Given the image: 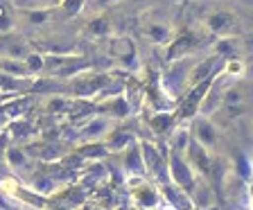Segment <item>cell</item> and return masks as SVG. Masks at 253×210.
<instances>
[{"mask_svg":"<svg viewBox=\"0 0 253 210\" xmlns=\"http://www.w3.org/2000/svg\"><path fill=\"white\" fill-rule=\"evenodd\" d=\"M140 30H142V37L156 47H168L169 43L176 39V27H174V23L158 14L145 16L140 23Z\"/></svg>","mask_w":253,"mask_h":210,"instance_id":"cell-1","label":"cell"},{"mask_svg":"<svg viewBox=\"0 0 253 210\" xmlns=\"http://www.w3.org/2000/svg\"><path fill=\"white\" fill-rule=\"evenodd\" d=\"M190 133L195 138V142L199 147H204L208 154H215L219 149V142H221V136H219V126L215 125L212 116H204V113H197L190 122Z\"/></svg>","mask_w":253,"mask_h":210,"instance_id":"cell-2","label":"cell"},{"mask_svg":"<svg viewBox=\"0 0 253 210\" xmlns=\"http://www.w3.org/2000/svg\"><path fill=\"white\" fill-rule=\"evenodd\" d=\"M111 59L116 61V66L120 70H129V73L140 70L138 50H136L131 39H126V37H118L111 41Z\"/></svg>","mask_w":253,"mask_h":210,"instance_id":"cell-3","label":"cell"},{"mask_svg":"<svg viewBox=\"0 0 253 210\" xmlns=\"http://www.w3.org/2000/svg\"><path fill=\"white\" fill-rule=\"evenodd\" d=\"M142 152V163H145V174L149 181H165L168 179V156L161 154V149H156V145L152 142H140Z\"/></svg>","mask_w":253,"mask_h":210,"instance_id":"cell-4","label":"cell"},{"mask_svg":"<svg viewBox=\"0 0 253 210\" xmlns=\"http://www.w3.org/2000/svg\"><path fill=\"white\" fill-rule=\"evenodd\" d=\"M195 169L188 163L185 154H174L168 152V179L174 181L181 188H192V181H195Z\"/></svg>","mask_w":253,"mask_h":210,"instance_id":"cell-5","label":"cell"},{"mask_svg":"<svg viewBox=\"0 0 253 210\" xmlns=\"http://www.w3.org/2000/svg\"><path fill=\"white\" fill-rule=\"evenodd\" d=\"M113 126H116V120H111L104 113H97V116L88 118L84 125L79 126V131H77L79 140L82 142H102L109 136V131Z\"/></svg>","mask_w":253,"mask_h":210,"instance_id":"cell-6","label":"cell"},{"mask_svg":"<svg viewBox=\"0 0 253 210\" xmlns=\"http://www.w3.org/2000/svg\"><path fill=\"white\" fill-rule=\"evenodd\" d=\"M131 183V197L140 208L147 210H156L161 206V195H158L156 185L152 183L149 179H133L129 181Z\"/></svg>","mask_w":253,"mask_h":210,"instance_id":"cell-7","label":"cell"},{"mask_svg":"<svg viewBox=\"0 0 253 210\" xmlns=\"http://www.w3.org/2000/svg\"><path fill=\"white\" fill-rule=\"evenodd\" d=\"M201 25H204V30L208 32V34L224 37V34H231L233 27H235V14L228 9H215L204 16Z\"/></svg>","mask_w":253,"mask_h":210,"instance_id":"cell-8","label":"cell"},{"mask_svg":"<svg viewBox=\"0 0 253 210\" xmlns=\"http://www.w3.org/2000/svg\"><path fill=\"white\" fill-rule=\"evenodd\" d=\"M5 168H9L16 174H27L32 169V156L21 145H7L5 147Z\"/></svg>","mask_w":253,"mask_h":210,"instance_id":"cell-9","label":"cell"},{"mask_svg":"<svg viewBox=\"0 0 253 210\" xmlns=\"http://www.w3.org/2000/svg\"><path fill=\"white\" fill-rule=\"evenodd\" d=\"M244 52L242 47V37H235V34H224V37H217L215 43L211 45V54L219 59H233L240 57Z\"/></svg>","mask_w":253,"mask_h":210,"instance_id":"cell-10","label":"cell"},{"mask_svg":"<svg viewBox=\"0 0 253 210\" xmlns=\"http://www.w3.org/2000/svg\"><path fill=\"white\" fill-rule=\"evenodd\" d=\"M102 142H104L106 152H111V154H122V152H126V149L131 147V145H136L138 138L133 136V133L125 131V129H120V126H113V129L109 131V136H106Z\"/></svg>","mask_w":253,"mask_h":210,"instance_id":"cell-11","label":"cell"},{"mask_svg":"<svg viewBox=\"0 0 253 210\" xmlns=\"http://www.w3.org/2000/svg\"><path fill=\"white\" fill-rule=\"evenodd\" d=\"M244 104H247V93H244L242 86H226L224 88L219 111H224L228 116H237L244 109Z\"/></svg>","mask_w":253,"mask_h":210,"instance_id":"cell-12","label":"cell"},{"mask_svg":"<svg viewBox=\"0 0 253 210\" xmlns=\"http://www.w3.org/2000/svg\"><path fill=\"white\" fill-rule=\"evenodd\" d=\"M125 154V172L129 176V181L133 179H147V174H145V163H142V152H140V142L131 145V147L126 149Z\"/></svg>","mask_w":253,"mask_h":210,"instance_id":"cell-13","label":"cell"},{"mask_svg":"<svg viewBox=\"0 0 253 210\" xmlns=\"http://www.w3.org/2000/svg\"><path fill=\"white\" fill-rule=\"evenodd\" d=\"M102 113H104V116H109L111 120H116V122L129 118L131 106H129L126 95L125 93H116V95H111V97H106L104 104H102Z\"/></svg>","mask_w":253,"mask_h":210,"instance_id":"cell-14","label":"cell"},{"mask_svg":"<svg viewBox=\"0 0 253 210\" xmlns=\"http://www.w3.org/2000/svg\"><path fill=\"white\" fill-rule=\"evenodd\" d=\"M192 142V133H190V125L185 126H176L169 131V145H168V152L174 154H185Z\"/></svg>","mask_w":253,"mask_h":210,"instance_id":"cell-15","label":"cell"},{"mask_svg":"<svg viewBox=\"0 0 253 210\" xmlns=\"http://www.w3.org/2000/svg\"><path fill=\"white\" fill-rule=\"evenodd\" d=\"M149 129L158 136L169 133L174 129V113L172 111H154L149 116Z\"/></svg>","mask_w":253,"mask_h":210,"instance_id":"cell-16","label":"cell"},{"mask_svg":"<svg viewBox=\"0 0 253 210\" xmlns=\"http://www.w3.org/2000/svg\"><path fill=\"white\" fill-rule=\"evenodd\" d=\"M52 14L54 9H50V7H23L21 9V16L25 18V23H30V25H47V23L52 21Z\"/></svg>","mask_w":253,"mask_h":210,"instance_id":"cell-17","label":"cell"},{"mask_svg":"<svg viewBox=\"0 0 253 210\" xmlns=\"http://www.w3.org/2000/svg\"><path fill=\"white\" fill-rule=\"evenodd\" d=\"M32 52V45L25 39H7L5 47L0 50V57H9V59H25Z\"/></svg>","mask_w":253,"mask_h":210,"instance_id":"cell-18","label":"cell"},{"mask_svg":"<svg viewBox=\"0 0 253 210\" xmlns=\"http://www.w3.org/2000/svg\"><path fill=\"white\" fill-rule=\"evenodd\" d=\"M86 34L88 37H95V39H102V37H109L111 34V21L106 18V16H93V18H88V23H86Z\"/></svg>","mask_w":253,"mask_h":210,"instance_id":"cell-19","label":"cell"},{"mask_svg":"<svg viewBox=\"0 0 253 210\" xmlns=\"http://www.w3.org/2000/svg\"><path fill=\"white\" fill-rule=\"evenodd\" d=\"M0 73L11 75V77H30L25 68L23 59H9V57H0Z\"/></svg>","mask_w":253,"mask_h":210,"instance_id":"cell-20","label":"cell"},{"mask_svg":"<svg viewBox=\"0 0 253 210\" xmlns=\"http://www.w3.org/2000/svg\"><path fill=\"white\" fill-rule=\"evenodd\" d=\"M86 9V0H59V5L54 7V11H61L66 18H75Z\"/></svg>","mask_w":253,"mask_h":210,"instance_id":"cell-21","label":"cell"},{"mask_svg":"<svg viewBox=\"0 0 253 210\" xmlns=\"http://www.w3.org/2000/svg\"><path fill=\"white\" fill-rule=\"evenodd\" d=\"M23 61H25V68H27V73H30V77L45 73V54L37 52V50H32V52L27 54Z\"/></svg>","mask_w":253,"mask_h":210,"instance_id":"cell-22","label":"cell"},{"mask_svg":"<svg viewBox=\"0 0 253 210\" xmlns=\"http://www.w3.org/2000/svg\"><path fill=\"white\" fill-rule=\"evenodd\" d=\"M221 73L226 75V77L240 79V77H244V73H247V63H244V59H240V57L224 59V68H221Z\"/></svg>","mask_w":253,"mask_h":210,"instance_id":"cell-23","label":"cell"},{"mask_svg":"<svg viewBox=\"0 0 253 210\" xmlns=\"http://www.w3.org/2000/svg\"><path fill=\"white\" fill-rule=\"evenodd\" d=\"M16 30V23L11 18V14L7 11L5 5H0V34H9Z\"/></svg>","mask_w":253,"mask_h":210,"instance_id":"cell-24","label":"cell"},{"mask_svg":"<svg viewBox=\"0 0 253 210\" xmlns=\"http://www.w3.org/2000/svg\"><path fill=\"white\" fill-rule=\"evenodd\" d=\"M68 104H70V100L68 97H63V95H59V97H47L45 100L47 111H66Z\"/></svg>","mask_w":253,"mask_h":210,"instance_id":"cell-25","label":"cell"},{"mask_svg":"<svg viewBox=\"0 0 253 210\" xmlns=\"http://www.w3.org/2000/svg\"><path fill=\"white\" fill-rule=\"evenodd\" d=\"M57 5H59V0H32L27 7H50V9H54Z\"/></svg>","mask_w":253,"mask_h":210,"instance_id":"cell-26","label":"cell"},{"mask_svg":"<svg viewBox=\"0 0 253 210\" xmlns=\"http://www.w3.org/2000/svg\"><path fill=\"white\" fill-rule=\"evenodd\" d=\"M242 47H244V52H253V32L242 37Z\"/></svg>","mask_w":253,"mask_h":210,"instance_id":"cell-27","label":"cell"},{"mask_svg":"<svg viewBox=\"0 0 253 210\" xmlns=\"http://www.w3.org/2000/svg\"><path fill=\"white\" fill-rule=\"evenodd\" d=\"M88 2H93L97 9H102V7H109V5H116V2H120V0H86V5Z\"/></svg>","mask_w":253,"mask_h":210,"instance_id":"cell-28","label":"cell"},{"mask_svg":"<svg viewBox=\"0 0 253 210\" xmlns=\"http://www.w3.org/2000/svg\"><path fill=\"white\" fill-rule=\"evenodd\" d=\"M5 140H2V138H0V168H5Z\"/></svg>","mask_w":253,"mask_h":210,"instance_id":"cell-29","label":"cell"},{"mask_svg":"<svg viewBox=\"0 0 253 210\" xmlns=\"http://www.w3.org/2000/svg\"><path fill=\"white\" fill-rule=\"evenodd\" d=\"M54 210H66V208H54Z\"/></svg>","mask_w":253,"mask_h":210,"instance_id":"cell-30","label":"cell"},{"mask_svg":"<svg viewBox=\"0 0 253 210\" xmlns=\"http://www.w3.org/2000/svg\"><path fill=\"white\" fill-rule=\"evenodd\" d=\"M0 95H2V93H0Z\"/></svg>","mask_w":253,"mask_h":210,"instance_id":"cell-31","label":"cell"}]
</instances>
